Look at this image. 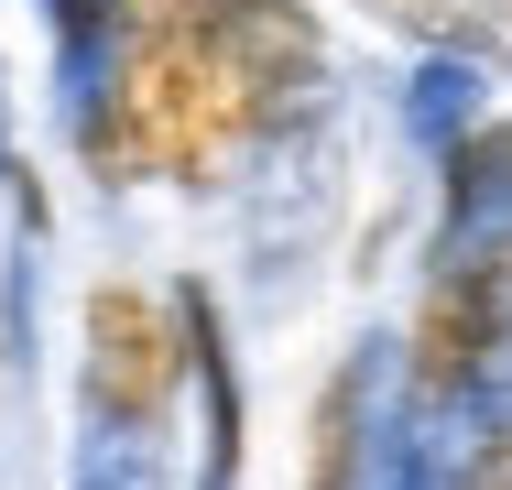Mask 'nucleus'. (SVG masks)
I'll return each mask as SVG.
<instances>
[{
	"mask_svg": "<svg viewBox=\"0 0 512 490\" xmlns=\"http://www.w3.org/2000/svg\"><path fill=\"white\" fill-rule=\"evenodd\" d=\"M175 316H186V349H197V403H207V458H197V490H229V480H240V360H229L218 294H207L197 273L175 284Z\"/></svg>",
	"mask_w": 512,
	"mask_h": 490,
	"instance_id": "20e7f679",
	"label": "nucleus"
},
{
	"mask_svg": "<svg viewBox=\"0 0 512 490\" xmlns=\"http://www.w3.org/2000/svg\"><path fill=\"white\" fill-rule=\"evenodd\" d=\"M425 490H512V392H491V403L469 414V436L436 458Z\"/></svg>",
	"mask_w": 512,
	"mask_h": 490,
	"instance_id": "0eeeda50",
	"label": "nucleus"
},
{
	"mask_svg": "<svg viewBox=\"0 0 512 490\" xmlns=\"http://www.w3.org/2000/svg\"><path fill=\"white\" fill-rule=\"evenodd\" d=\"M306 490H382V360L349 349L306 414Z\"/></svg>",
	"mask_w": 512,
	"mask_h": 490,
	"instance_id": "7ed1b4c3",
	"label": "nucleus"
},
{
	"mask_svg": "<svg viewBox=\"0 0 512 490\" xmlns=\"http://www.w3.org/2000/svg\"><path fill=\"white\" fill-rule=\"evenodd\" d=\"M0 382H11V327H0Z\"/></svg>",
	"mask_w": 512,
	"mask_h": 490,
	"instance_id": "1a4fd4ad",
	"label": "nucleus"
},
{
	"mask_svg": "<svg viewBox=\"0 0 512 490\" xmlns=\"http://www.w3.org/2000/svg\"><path fill=\"white\" fill-rule=\"evenodd\" d=\"M371 22L414 33V44L447 55V66H512V33L480 11V0H371Z\"/></svg>",
	"mask_w": 512,
	"mask_h": 490,
	"instance_id": "423d86ee",
	"label": "nucleus"
},
{
	"mask_svg": "<svg viewBox=\"0 0 512 490\" xmlns=\"http://www.w3.org/2000/svg\"><path fill=\"white\" fill-rule=\"evenodd\" d=\"M77 338H88V360H77L88 469H99V458H131V480H142V458L175 436V392L197 371L186 316H175V294L109 273V284H88V305H77Z\"/></svg>",
	"mask_w": 512,
	"mask_h": 490,
	"instance_id": "f257e3e1",
	"label": "nucleus"
},
{
	"mask_svg": "<svg viewBox=\"0 0 512 490\" xmlns=\"http://www.w3.org/2000/svg\"><path fill=\"white\" fill-rule=\"evenodd\" d=\"M512 371V218L491 229H458L404 316V403L414 414H480Z\"/></svg>",
	"mask_w": 512,
	"mask_h": 490,
	"instance_id": "f03ea898",
	"label": "nucleus"
},
{
	"mask_svg": "<svg viewBox=\"0 0 512 490\" xmlns=\"http://www.w3.org/2000/svg\"><path fill=\"white\" fill-rule=\"evenodd\" d=\"M44 22H55V66H66V98H77V88L109 66V55H120L131 0H44Z\"/></svg>",
	"mask_w": 512,
	"mask_h": 490,
	"instance_id": "6e6552de",
	"label": "nucleus"
},
{
	"mask_svg": "<svg viewBox=\"0 0 512 490\" xmlns=\"http://www.w3.org/2000/svg\"><path fill=\"white\" fill-rule=\"evenodd\" d=\"M436 164H447V240H458V229L512 218V109H480Z\"/></svg>",
	"mask_w": 512,
	"mask_h": 490,
	"instance_id": "39448f33",
	"label": "nucleus"
}]
</instances>
